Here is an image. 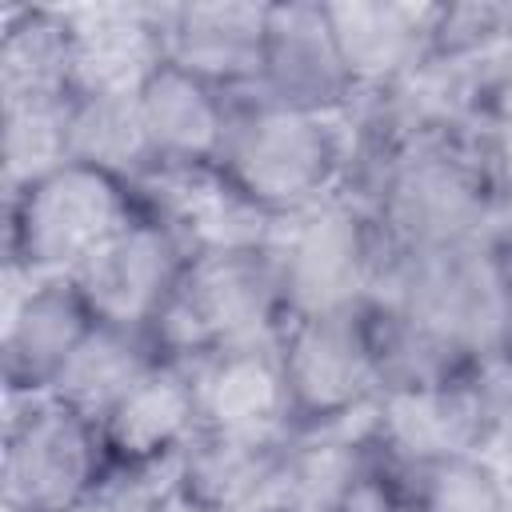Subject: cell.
Segmentation results:
<instances>
[{
  "label": "cell",
  "instance_id": "1",
  "mask_svg": "<svg viewBox=\"0 0 512 512\" xmlns=\"http://www.w3.org/2000/svg\"><path fill=\"white\" fill-rule=\"evenodd\" d=\"M372 300L420 320L472 368L512 360V264L492 236L416 256L384 252Z\"/></svg>",
  "mask_w": 512,
  "mask_h": 512
},
{
  "label": "cell",
  "instance_id": "2",
  "mask_svg": "<svg viewBox=\"0 0 512 512\" xmlns=\"http://www.w3.org/2000/svg\"><path fill=\"white\" fill-rule=\"evenodd\" d=\"M216 172L264 216H296L344 188L348 120L236 96Z\"/></svg>",
  "mask_w": 512,
  "mask_h": 512
},
{
  "label": "cell",
  "instance_id": "3",
  "mask_svg": "<svg viewBox=\"0 0 512 512\" xmlns=\"http://www.w3.org/2000/svg\"><path fill=\"white\" fill-rule=\"evenodd\" d=\"M268 256L276 268L284 320L368 304L384 244L368 208L344 192L272 224Z\"/></svg>",
  "mask_w": 512,
  "mask_h": 512
},
{
  "label": "cell",
  "instance_id": "4",
  "mask_svg": "<svg viewBox=\"0 0 512 512\" xmlns=\"http://www.w3.org/2000/svg\"><path fill=\"white\" fill-rule=\"evenodd\" d=\"M112 456L100 424L52 392L8 396L0 492L4 512H80Z\"/></svg>",
  "mask_w": 512,
  "mask_h": 512
},
{
  "label": "cell",
  "instance_id": "5",
  "mask_svg": "<svg viewBox=\"0 0 512 512\" xmlns=\"http://www.w3.org/2000/svg\"><path fill=\"white\" fill-rule=\"evenodd\" d=\"M284 328V300L276 268L264 248L196 252L184 268L160 320L148 328L164 360H196L212 348L276 336Z\"/></svg>",
  "mask_w": 512,
  "mask_h": 512
},
{
  "label": "cell",
  "instance_id": "6",
  "mask_svg": "<svg viewBox=\"0 0 512 512\" xmlns=\"http://www.w3.org/2000/svg\"><path fill=\"white\" fill-rule=\"evenodd\" d=\"M136 212L132 184L68 160L8 192V264L32 276H72Z\"/></svg>",
  "mask_w": 512,
  "mask_h": 512
},
{
  "label": "cell",
  "instance_id": "7",
  "mask_svg": "<svg viewBox=\"0 0 512 512\" xmlns=\"http://www.w3.org/2000/svg\"><path fill=\"white\" fill-rule=\"evenodd\" d=\"M280 364L296 428L356 420L380 396L364 304L284 320Z\"/></svg>",
  "mask_w": 512,
  "mask_h": 512
},
{
  "label": "cell",
  "instance_id": "8",
  "mask_svg": "<svg viewBox=\"0 0 512 512\" xmlns=\"http://www.w3.org/2000/svg\"><path fill=\"white\" fill-rule=\"evenodd\" d=\"M188 260L192 252L184 240L140 208L72 272V280L100 324L148 332L180 288Z\"/></svg>",
  "mask_w": 512,
  "mask_h": 512
},
{
  "label": "cell",
  "instance_id": "9",
  "mask_svg": "<svg viewBox=\"0 0 512 512\" xmlns=\"http://www.w3.org/2000/svg\"><path fill=\"white\" fill-rule=\"evenodd\" d=\"M4 284H8L4 320H0L4 392L8 396L52 392L72 352L96 328V316L72 276H32L8 264Z\"/></svg>",
  "mask_w": 512,
  "mask_h": 512
},
{
  "label": "cell",
  "instance_id": "10",
  "mask_svg": "<svg viewBox=\"0 0 512 512\" xmlns=\"http://www.w3.org/2000/svg\"><path fill=\"white\" fill-rule=\"evenodd\" d=\"M188 372L200 432L248 440H288L296 432L280 364V332L212 348L188 360Z\"/></svg>",
  "mask_w": 512,
  "mask_h": 512
},
{
  "label": "cell",
  "instance_id": "11",
  "mask_svg": "<svg viewBox=\"0 0 512 512\" xmlns=\"http://www.w3.org/2000/svg\"><path fill=\"white\" fill-rule=\"evenodd\" d=\"M252 96L316 116H344L356 104V84L340 60L328 8L320 0L268 4L264 68Z\"/></svg>",
  "mask_w": 512,
  "mask_h": 512
},
{
  "label": "cell",
  "instance_id": "12",
  "mask_svg": "<svg viewBox=\"0 0 512 512\" xmlns=\"http://www.w3.org/2000/svg\"><path fill=\"white\" fill-rule=\"evenodd\" d=\"M268 4L196 0L164 4V60L216 84L228 96H248L264 68Z\"/></svg>",
  "mask_w": 512,
  "mask_h": 512
},
{
  "label": "cell",
  "instance_id": "13",
  "mask_svg": "<svg viewBox=\"0 0 512 512\" xmlns=\"http://www.w3.org/2000/svg\"><path fill=\"white\" fill-rule=\"evenodd\" d=\"M72 92H136L164 64V4L64 8Z\"/></svg>",
  "mask_w": 512,
  "mask_h": 512
},
{
  "label": "cell",
  "instance_id": "14",
  "mask_svg": "<svg viewBox=\"0 0 512 512\" xmlns=\"http://www.w3.org/2000/svg\"><path fill=\"white\" fill-rule=\"evenodd\" d=\"M136 104L160 168H216L232 128L236 96L164 60L136 88Z\"/></svg>",
  "mask_w": 512,
  "mask_h": 512
},
{
  "label": "cell",
  "instance_id": "15",
  "mask_svg": "<svg viewBox=\"0 0 512 512\" xmlns=\"http://www.w3.org/2000/svg\"><path fill=\"white\" fill-rule=\"evenodd\" d=\"M324 8H328L340 60L356 84V96H368L404 80L432 56L436 4L336 0Z\"/></svg>",
  "mask_w": 512,
  "mask_h": 512
},
{
  "label": "cell",
  "instance_id": "16",
  "mask_svg": "<svg viewBox=\"0 0 512 512\" xmlns=\"http://www.w3.org/2000/svg\"><path fill=\"white\" fill-rule=\"evenodd\" d=\"M96 424L112 464H172L200 428L188 364L160 356Z\"/></svg>",
  "mask_w": 512,
  "mask_h": 512
},
{
  "label": "cell",
  "instance_id": "17",
  "mask_svg": "<svg viewBox=\"0 0 512 512\" xmlns=\"http://www.w3.org/2000/svg\"><path fill=\"white\" fill-rule=\"evenodd\" d=\"M284 444L196 428L172 460V488L208 512H276Z\"/></svg>",
  "mask_w": 512,
  "mask_h": 512
},
{
  "label": "cell",
  "instance_id": "18",
  "mask_svg": "<svg viewBox=\"0 0 512 512\" xmlns=\"http://www.w3.org/2000/svg\"><path fill=\"white\" fill-rule=\"evenodd\" d=\"M368 416L320 428H296L284 444L276 512H336L360 476L376 464Z\"/></svg>",
  "mask_w": 512,
  "mask_h": 512
},
{
  "label": "cell",
  "instance_id": "19",
  "mask_svg": "<svg viewBox=\"0 0 512 512\" xmlns=\"http://www.w3.org/2000/svg\"><path fill=\"white\" fill-rule=\"evenodd\" d=\"M72 96V40L64 8H8L0 28V104Z\"/></svg>",
  "mask_w": 512,
  "mask_h": 512
},
{
  "label": "cell",
  "instance_id": "20",
  "mask_svg": "<svg viewBox=\"0 0 512 512\" xmlns=\"http://www.w3.org/2000/svg\"><path fill=\"white\" fill-rule=\"evenodd\" d=\"M68 160L140 188L160 164L152 156L136 92H72L68 96Z\"/></svg>",
  "mask_w": 512,
  "mask_h": 512
},
{
  "label": "cell",
  "instance_id": "21",
  "mask_svg": "<svg viewBox=\"0 0 512 512\" xmlns=\"http://www.w3.org/2000/svg\"><path fill=\"white\" fill-rule=\"evenodd\" d=\"M156 360H160V352L148 332H132V328L96 320V328L84 336V344L72 352L60 380L52 384V396H60L76 412L100 420Z\"/></svg>",
  "mask_w": 512,
  "mask_h": 512
},
{
  "label": "cell",
  "instance_id": "22",
  "mask_svg": "<svg viewBox=\"0 0 512 512\" xmlns=\"http://www.w3.org/2000/svg\"><path fill=\"white\" fill-rule=\"evenodd\" d=\"M364 312H368V340L380 372V392L432 388L472 372V364H464L440 336H432L420 320H412L396 304L368 300Z\"/></svg>",
  "mask_w": 512,
  "mask_h": 512
},
{
  "label": "cell",
  "instance_id": "23",
  "mask_svg": "<svg viewBox=\"0 0 512 512\" xmlns=\"http://www.w3.org/2000/svg\"><path fill=\"white\" fill-rule=\"evenodd\" d=\"M392 480L412 512H512V468L488 448L456 452Z\"/></svg>",
  "mask_w": 512,
  "mask_h": 512
},
{
  "label": "cell",
  "instance_id": "24",
  "mask_svg": "<svg viewBox=\"0 0 512 512\" xmlns=\"http://www.w3.org/2000/svg\"><path fill=\"white\" fill-rule=\"evenodd\" d=\"M68 164V100L4 104V192Z\"/></svg>",
  "mask_w": 512,
  "mask_h": 512
},
{
  "label": "cell",
  "instance_id": "25",
  "mask_svg": "<svg viewBox=\"0 0 512 512\" xmlns=\"http://www.w3.org/2000/svg\"><path fill=\"white\" fill-rule=\"evenodd\" d=\"M476 156L496 200V228L512 224V124H480Z\"/></svg>",
  "mask_w": 512,
  "mask_h": 512
},
{
  "label": "cell",
  "instance_id": "26",
  "mask_svg": "<svg viewBox=\"0 0 512 512\" xmlns=\"http://www.w3.org/2000/svg\"><path fill=\"white\" fill-rule=\"evenodd\" d=\"M504 428H508V432H512V412H508V424H504Z\"/></svg>",
  "mask_w": 512,
  "mask_h": 512
}]
</instances>
